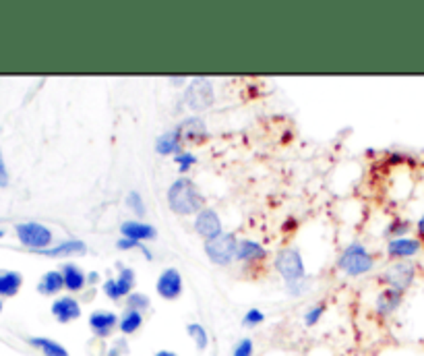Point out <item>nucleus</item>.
I'll return each instance as SVG.
<instances>
[{"label":"nucleus","mask_w":424,"mask_h":356,"mask_svg":"<svg viewBox=\"0 0 424 356\" xmlns=\"http://www.w3.org/2000/svg\"><path fill=\"white\" fill-rule=\"evenodd\" d=\"M187 334L193 340V344L197 346V350H207L210 348V334L201 323H189L187 325Z\"/></svg>","instance_id":"393cba45"},{"label":"nucleus","mask_w":424,"mask_h":356,"mask_svg":"<svg viewBox=\"0 0 424 356\" xmlns=\"http://www.w3.org/2000/svg\"><path fill=\"white\" fill-rule=\"evenodd\" d=\"M338 268H340L346 276L358 278V276H364V274L372 272V268H375V257L368 253V249H366L364 245L352 242V245H348V247L342 251V255H340V259H338Z\"/></svg>","instance_id":"f03ea898"},{"label":"nucleus","mask_w":424,"mask_h":356,"mask_svg":"<svg viewBox=\"0 0 424 356\" xmlns=\"http://www.w3.org/2000/svg\"><path fill=\"white\" fill-rule=\"evenodd\" d=\"M276 270L283 278L285 284L306 280V270H304V259L298 249H282L276 255Z\"/></svg>","instance_id":"20e7f679"},{"label":"nucleus","mask_w":424,"mask_h":356,"mask_svg":"<svg viewBox=\"0 0 424 356\" xmlns=\"http://www.w3.org/2000/svg\"><path fill=\"white\" fill-rule=\"evenodd\" d=\"M127 206H129V210H131L133 214L137 215V217H143V215H145V212H147V208H145V201H143L141 193H137V191H131V193L127 195Z\"/></svg>","instance_id":"c85d7f7f"},{"label":"nucleus","mask_w":424,"mask_h":356,"mask_svg":"<svg viewBox=\"0 0 424 356\" xmlns=\"http://www.w3.org/2000/svg\"><path fill=\"white\" fill-rule=\"evenodd\" d=\"M63 288H65L63 272H56V270L46 272V274L40 278V282H38V292L44 294V296H54V294H58Z\"/></svg>","instance_id":"412c9836"},{"label":"nucleus","mask_w":424,"mask_h":356,"mask_svg":"<svg viewBox=\"0 0 424 356\" xmlns=\"http://www.w3.org/2000/svg\"><path fill=\"white\" fill-rule=\"evenodd\" d=\"M2 236H4V230H0V238H2Z\"/></svg>","instance_id":"58836bf2"},{"label":"nucleus","mask_w":424,"mask_h":356,"mask_svg":"<svg viewBox=\"0 0 424 356\" xmlns=\"http://www.w3.org/2000/svg\"><path fill=\"white\" fill-rule=\"evenodd\" d=\"M58 323H72L81 317V304L74 296H58L50 307Z\"/></svg>","instance_id":"ddd939ff"},{"label":"nucleus","mask_w":424,"mask_h":356,"mask_svg":"<svg viewBox=\"0 0 424 356\" xmlns=\"http://www.w3.org/2000/svg\"><path fill=\"white\" fill-rule=\"evenodd\" d=\"M184 141L182 139V135H180V131L178 129H174V131H168V133H164V135H159L157 139H155V151L159 153V155H178L182 149H180V143Z\"/></svg>","instance_id":"dca6fc26"},{"label":"nucleus","mask_w":424,"mask_h":356,"mask_svg":"<svg viewBox=\"0 0 424 356\" xmlns=\"http://www.w3.org/2000/svg\"><path fill=\"white\" fill-rule=\"evenodd\" d=\"M265 321V313L261 309H249L244 313V319H242V325L244 327H257Z\"/></svg>","instance_id":"2f4dec72"},{"label":"nucleus","mask_w":424,"mask_h":356,"mask_svg":"<svg viewBox=\"0 0 424 356\" xmlns=\"http://www.w3.org/2000/svg\"><path fill=\"white\" fill-rule=\"evenodd\" d=\"M236 251H238V238L230 232H223L221 236L207 240L205 242V255L210 257V261L226 268L236 259Z\"/></svg>","instance_id":"39448f33"},{"label":"nucleus","mask_w":424,"mask_h":356,"mask_svg":"<svg viewBox=\"0 0 424 356\" xmlns=\"http://www.w3.org/2000/svg\"><path fill=\"white\" fill-rule=\"evenodd\" d=\"M155 356H178V355H176V353H172V350H157Z\"/></svg>","instance_id":"4c0bfd02"},{"label":"nucleus","mask_w":424,"mask_h":356,"mask_svg":"<svg viewBox=\"0 0 424 356\" xmlns=\"http://www.w3.org/2000/svg\"><path fill=\"white\" fill-rule=\"evenodd\" d=\"M27 342H29V346H33L36 350H40L44 356H71L63 344H58L56 340H50V338H42L40 336V338H29Z\"/></svg>","instance_id":"5701e85b"},{"label":"nucleus","mask_w":424,"mask_h":356,"mask_svg":"<svg viewBox=\"0 0 424 356\" xmlns=\"http://www.w3.org/2000/svg\"><path fill=\"white\" fill-rule=\"evenodd\" d=\"M416 230H418V238L423 240V245H424V214H423V217L418 219V224H416Z\"/></svg>","instance_id":"c9c22d12"},{"label":"nucleus","mask_w":424,"mask_h":356,"mask_svg":"<svg viewBox=\"0 0 424 356\" xmlns=\"http://www.w3.org/2000/svg\"><path fill=\"white\" fill-rule=\"evenodd\" d=\"M325 309H327V304H325V302H317V304L308 307V309H306V313H304V325H306V327L317 325V323L321 321V317L325 315Z\"/></svg>","instance_id":"bb28decb"},{"label":"nucleus","mask_w":424,"mask_h":356,"mask_svg":"<svg viewBox=\"0 0 424 356\" xmlns=\"http://www.w3.org/2000/svg\"><path fill=\"white\" fill-rule=\"evenodd\" d=\"M0 313H2V300H0Z\"/></svg>","instance_id":"ea45409f"},{"label":"nucleus","mask_w":424,"mask_h":356,"mask_svg":"<svg viewBox=\"0 0 424 356\" xmlns=\"http://www.w3.org/2000/svg\"><path fill=\"white\" fill-rule=\"evenodd\" d=\"M424 249L423 240L421 238H391L387 245V255L395 261H408L410 257H416Z\"/></svg>","instance_id":"f8f14e48"},{"label":"nucleus","mask_w":424,"mask_h":356,"mask_svg":"<svg viewBox=\"0 0 424 356\" xmlns=\"http://www.w3.org/2000/svg\"><path fill=\"white\" fill-rule=\"evenodd\" d=\"M155 290L164 300H176L182 294V276L176 268H168L157 276Z\"/></svg>","instance_id":"9d476101"},{"label":"nucleus","mask_w":424,"mask_h":356,"mask_svg":"<svg viewBox=\"0 0 424 356\" xmlns=\"http://www.w3.org/2000/svg\"><path fill=\"white\" fill-rule=\"evenodd\" d=\"M118 319H120V315H116L112 311H93L89 315V330L95 338L108 340L118 330Z\"/></svg>","instance_id":"1a4fd4ad"},{"label":"nucleus","mask_w":424,"mask_h":356,"mask_svg":"<svg viewBox=\"0 0 424 356\" xmlns=\"http://www.w3.org/2000/svg\"><path fill=\"white\" fill-rule=\"evenodd\" d=\"M120 236L123 238H131V240H139V242H147V240H155L157 238V230H155V226H151L147 222L127 219L120 226Z\"/></svg>","instance_id":"4468645a"},{"label":"nucleus","mask_w":424,"mask_h":356,"mask_svg":"<svg viewBox=\"0 0 424 356\" xmlns=\"http://www.w3.org/2000/svg\"><path fill=\"white\" fill-rule=\"evenodd\" d=\"M87 251V245L83 240H77V238H71V240H65L56 247H50L46 251H40L42 255H48V257H71V255H83Z\"/></svg>","instance_id":"6ab92c4d"},{"label":"nucleus","mask_w":424,"mask_h":356,"mask_svg":"<svg viewBox=\"0 0 424 356\" xmlns=\"http://www.w3.org/2000/svg\"><path fill=\"white\" fill-rule=\"evenodd\" d=\"M176 129L180 131L182 139H189V141H197V139H205L207 137V127H205V123L199 116L184 118Z\"/></svg>","instance_id":"f3484780"},{"label":"nucleus","mask_w":424,"mask_h":356,"mask_svg":"<svg viewBox=\"0 0 424 356\" xmlns=\"http://www.w3.org/2000/svg\"><path fill=\"white\" fill-rule=\"evenodd\" d=\"M195 230H197V234H199L205 242L223 234L221 219H219L217 212L212 210V208H203V210L197 214V217H195Z\"/></svg>","instance_id":"9b49d317"},{"label":"nucleus","mask_w":424,"mask_h":356,"mask_svg":"<svg viewBox=\"0 0 424 356\" xmlns=\"http://www.w3.org/2000/svg\"><path fill=\"white\" fill-rule=\"evenodd\" d=\"M23 286V276L19 272H2L0 274V296H15Z\"/></svg>","instance_id":"b1692460"},{"label":"nucleus","mask_w":424,"mask_h":356,"mask_svg":"<svg viewBox=\"0 0 424 356\" xmlns=\"http://www.w3.org/2000/svg\"><path fill=\"white\" fill-rule=\"evenodd\" d=\"M15 232H17V238L21 240V245H25L27 249H36L38 253L50 249V245H52V230L40 222L17 224Z\"/></svg>","instance_id":"7ed1b4c3"},{"label":"nucleus","mask_w":424,"mask_h":356,"mask_svg":"<svg viewBox=\"0 0 424 356\" xmlns=\"http://www.w3.org/2000/svg\"><path fill=\"white\" fill-rule=\"evenodd\" d=\"M174 162L178 164L180 172H189L197 164V155L193 151H180L178 155H174Z\"/></svg>","instance_id":"7c9ffc66"},{"label":"nucleus","mask_w":424,"mask_h":356,"mask_svg":"<svg viewBox=\"0 0 424 356\" xmlns=\"http://www.w3.org/2000/svg\"><path fill=\"white\" fill-rule=\"evenodd\" d=\"M6 185H8V170H6V164H4V157L0 151V189H4Z\"/></svg>","instance_id":"f704fd0d"},{"label":"nucleus","mask_w":424,"mask_h":356,"mask_svg":"<svg viewBox=\"0 0 424 356\" xmlns=\"http://www.w3.org/2000/svg\"><path fill=\"white\" fill-rule=\"evenodd\" d=\"M232 356H255V344L251 338H242L234 344Z\"/></svg>","instance_id":"473e14b6"},{"label":"nucleus","mask_w":424,"mask_h":356,"mask_svg":"<svg viewBox=\"0 0 424 356\" xmlns=\"http://www.w3.org/2000/svg\"><path fill=\"white\" fill-rule=\"evenodd\" d=\"M137 282V276L131 268L120 265L118 268V276L106 280L102 290L110 300H120V298H129L133 294V286Z\"/></svg>","instance_id":"6e6552de"},{"label":"nucleus","mask_w":424,"mask_h":356,"mask_svg":"<svg viewBox=\"0 0 424 356\" xmlns=\"http://www.w3.org/2000/svg\"><path fill=\"white\" fill-rule=\"evenodd\" d=\"M97 280H100V274H95V272H91V274H89V276H87V284H95V282H97Z\"/></svg>","instance_id":"e433bc0d"},{"label":"nucleus","mask_w":424,"mask_h":356,"mask_svg":"<svg viewBox=\"0 0 424 356\" xmlns=\"http://www.w3.org/2000/svg\"><path fill=\"white\" fill-rule=\"evenodd\" d=\"M168 208L176 215H197L203 210V195L191 178L180 176L168 189Z\"/></svg>","instance_id":"f257e3e1"},{"label":"nucleus","mask_w":424,"mask_h":356,"mask_svg":"<svg viewBox=\"0 0 424 356\" xmlns=\"http://www.w3.org/2000/svg\"><path fill=\"white\" fill-rule=\"evenodd\" d=\"M129 355V344H127V338H116L112 342V346L106 350V356H127Z\"/></svg>","instance_id":"72a5a7b5"},{"label":"nucleus","mask_w":424,"mask_h":356,"mask_svg":"<svg viewBox=\"0 0 424 356\" xmlns=\"http://www.w3.org/2000/svg\"><path fill=\"white\" fill-rule=\"evenodd\" d=\"M149 296L143 294V292H133L129 298H127V309H133V311H139V313H145L149 309Z\"/></svg>","instance_id":"cd10ccee"},{"label":"nucleus","mask_w":424,"mask_h":356,"mask_svg":"<svg viewBox=\"0 0 424 356\" xmlns=\"http://www.w3.org/2000/svg\"><path fill=\"white\" fill-rule=\"evenodd\" d=\"M402 300H404V292H398L393 288H385L377 296V302H375L377 315L379 317H391L402 307Z\"/></svg>","instance_id":"2eb2a0df"},{"label":"nucleus","mask_w":424,"mask_h":356,"mask_svg":"<svg viewBox=\"0 0 424 356\" xmlns=\"http://www.w3.org/2000/svg\"><path fill=\"white\" fill-rule=\"evenodd\" d=\"M116 247L120 249V251H141V255L147 259V261H151L153 259V255H151V251L145 247V242H139V240H131V238H118V242H116Z\"/></svg>","instance_id":"a878e982"},{"label":"nucleus","mask_w":424,"mask_h":356,"mask_svg":"<svg viewBox=\"0 0 424 356\" xmlns=\"http://www.w3.org/2000/svg\"><path fill=\"white\" fill-rule=\"evenodd\" d=\"M63 278H65V288L71 292H81L87 286V276L81 268H77L74 263H65L63 265Z\"/></svg>","instance_id":"aec40b11"},{"label":"nucleus","mask_w":424,"mask_h":356,"mask_svg":"<svg viewBox=\"0 0 424 356\" xmlns=\"http://www.w3.org/2000/svg\"><path fill=\"white\" fill-rule=\"evenodd\" d=\"M416 278V265L410 261H395L391 263L385 274H383V282L387 288H393L398 292H406Z\"/></svg>","instance_id":"0eeeda50"},{"label":"nucleus","mask_w":424,"mask_h":356,"mask_svg":"<svg viewBox=\"0 0 424 356\" xmlns=\"http://www.w3.org/2000/svg\"><path fill=\"white\" fill-rule=\"evenodd\" d=\"M143 327V313L133 311V309H125V313L118 319V330L123 336H133Z\"/></svg>","instance_id":"4be33fe9"},{"label":"nucleus","mask_w":424,"mask_h":356,"mask_svg":"<svg viewBox=\"0 0 424 356\" xmlns=\"http://www.w3.org/2000/svg\"><path fill=\"white\" fill-rule=\"evenodd\" d=\"M267 251L257 242V240H238V251H236V259L238 261H246V263H253V261H261L265 259Z\"/></svg>","instance_id":"a211bd4d"},{"label":"nucleus","mask_w":424,"mask_h":356,"mask_svg":"<svg viewBox=\"0 0 424 356\" xmlns=\"http://www.w3.org/2000/svg\"><path fill=\"white\" fill-rule=\"evenodd\" d=\"M184 102L195 112L212 108L213 102H215V91H213L212 81L205 79V77H195L191 81V85L187 87V91H184Z\"/></svg>","instance_id":"423d86ee"},{"label":"nucleus","mask_w":424,"mask_h":356,"mask_svg":"<svg viewBox=\"0 0 424 356\" xmlns=\"http://www.w3.org/2000/svg\"><path fill=\"white\" fill-rule=\"evenodd\" d=\"M410 230V222L408 219H402V217H395L389 226H387V236L391 238H402L404 234H408Z\"/></svg>","instance_id":"c756f323"}]
</instances>
